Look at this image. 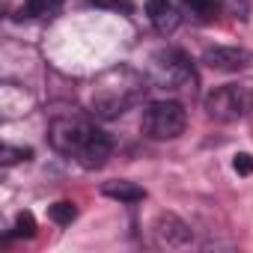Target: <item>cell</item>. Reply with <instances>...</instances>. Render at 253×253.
Returning <instances> with one entry per match:
<instances>
[{"label":"cell","instance_id":"9c48e42d","mask_svg":"<svg viewBox=\"0 0 253 253\" xmlns=\"http://www.w3.org/2000/svg\"><path fill=\"white\" fill-rule=\"evenodd\" d=\"M101 194L110 197V200H119V203H140V200H146V188H140L137 182H125V179L104 182Z\"/></svg>","mask_w":253,"mask_h":253},{"label":"cell","instance_id":"7a4b0ae2","mask_svg":"<svg viewBox=\"0 0 253 253\" xmlns=\"http://www.w3.org/2000/svg\"><path fill=\"white\" fill-rule=\"evenodd\" d=\"M149 78L161 89H185L188 81L194 84V69H191V60L182 51L161 48L149 60Z\"/></svg>","mask_w":253,"mask_h":253},{"label":"cell","instance_id":"5b68a950","mask_svg":"<svg viewBox=\"0 0 253 253\" xmlns=\"http://www.w3.org/2000/svg\"><path fill=\"white\" fill-rule=\"evenodd\" d=\"M203 63L214 72H244L253 66V54L247 48H238V45H214L203 54Z\"/></svg>","mask_w":253,"mask_h":253},{"label":"cell","instance_id":"3957f363","mask_svg":"<svg viewBox=\"0 0 253 253\" xmlns=\"http://www.w3.org/2000/svg\"><path fill=\"white\" fill-rule=\"evenodd\" d=\"M185 107L179 101H152L143 113V131L152 140H176L185 131Z\"/></svg>","mask_w":253,"mask_h":253},{"label":"cell","instance_id":"30bf717a","mask_svg":"<svg viewBox=\"0 0 253 253\" xmlns=\"http://www.w3.org/2000/svg\"><path fill=\"white\" fill-rule=\"evenodd\" d=\"M63 6V0H24L21 6V18H54Z\"/></svg>","mask_w":253,"mask_h":253},{"label":"cell","instance_id":"ba28073f","mask_svg":"<svg viewBox=\"0 0 253 253\" xmlns=\"http://www.w3.org/2000/svg\"><path fill=\"white\" fill-rule=\"evenodd\" d=\"M146 15H149L152 27L158 33H164V36L179 27V12H176V6L170 0H146Z\"/></svg>","mask_w":253,"mask_h":253},{"label":"cell","instance_id":"4fadbf2b","mask_svg":"<svg viewBox=\"0 0 253 253\" xmlns=\"http://www.w3.org/2000/svg\"><path fill=\"white\" fill-rule=\"evenodd\" d=\"M185 6H188L197 18H203V21L214 18V15H217V9H220L217 0H185Z\"/></svg>","mask_w":253,"mask_h":253},{"label":"cell","instance_id":"277c9868","mask_svg":"<svg viewBox=\"0 0 253 253\" xmlns=\"http://www.w3.org/2000/svg\"><path fill=\"white\" fill-rule=\"evenodd\" d=\"M95 128V125H89V122H84V119H75V116H60V119H54L51 122V131H48V137H51V146L57 149V152H63V155H78L81 152V146L86 143V137H89V131Z\"/></svg>","mask_w":253,"mask_h":253},{"label":"cell","instance_id":"6da1fadb","mask_svg":"<svg viewBox=\"0 0 253 253\" xmlns=\"http://www.w3.org/2000/svg\"><path fill=\"white\" fill-rule=\"evenodd\" d=\"M206 107V116L214 119V122H238L250 113L253 107V95L247 86H238V84H226V86H217L206 95L203 101Z\"/></svg>","mask_w":253,"mask_h":253},{"label":"cell","instance_id":"8fae6325","mask_svg":"<svg viewBox=\"0 0 253 253\" xmlns=\"http://www.w3.org/2000/svg\"><path fill=\"white\" fill-rule=\"evenodd\" d=\"M48 214H51V220H54L57 226H72V220L78 217V206L69 203V200H60V203H54V206L48 209Z\"/></svg>","mask_w":253,"mask_h":253},{"label":"cell","instance_id":"7c38bea8","mask_svg":"<svg viewBox=\"0 0 253 253\" xmlns=\"http://www.w3.org/2000/svg\"><path fill=\"white\" fill-rule=\"evenodd\" d=\"M30 158H33V149H27V146H9V143L0 146V164L3 167H12V164L30 161Z\"/></svg>","mask_w":253,"mask_h":253},{"label":"cell","instance_id":"9a60e30c","mask_svg":"<svg viewBox=\"0 0 253 253\" xmlns=\"http://www.w3.org/2000/svg\"><path fill=\"white\" fill-rule=\"evenodd\" d=\"M232 167H235V173H238V176H253V155L238 152V155H235V161H232Z\"/></svg>","mask_w":253,"mask_h":253},{"label":"cell","instance_id":"5bb4252c","mask_svg":"<svg viewBox=\"0 0 253 253\" xmlns=\"http://www.w3.org/2000/svg\"><path fill=\"white\" fill-rule=\"evenodd\" d=\"M12 235H15V238H33V235H36V217H33V211H21V214L15 217Z\"/></svg>","mask_w":253,"mask_h":253},{"label":"cell","instance_id":"8992f818","mask_svg":"<svg viewBox=\"0 0 253 253\" xmlns=\"http://www.w3.org/2000/svg\"><path fill=\"white\" fill-rule=\"evenodd\" d=\"M110 152H113V140H110V134L92 128L89 137H86V143H84L81 152L75 155V161H78L84 170H98V167H104V161L110 158Z\"/></svg>","mask_w":253,"mask_h":253},{"label":"cell","instance_id":"2e32d148","mask_svg":"<svg viewBox=\"0 0 253 253\" xmlns=\"http://www.w3.org/2000/svg\"><path fill=\"white\" fill-rule=\"evenodd\" d=\"M92 6H104V9H122V12H131L128 0H89Z\"/></svg>","mask_w":253,"mask_h":253},{"label":"cell","instance_id":"52a82bcc","mask_svg":"<svg viewBox=\"0 0 253 253\" xmlns=\"http://www.w3.org/2000/svg\"><path fill=\"white\" fill-rule=\"evenodd\" d=\"M152 232L161 247H185L191 241V226L176 214H158L152 223Z\"/></svg>","mask_w":253,"mask_h":253}]
</instances>
